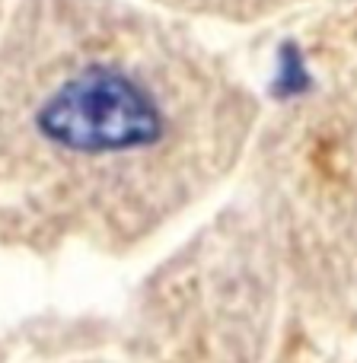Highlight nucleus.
<instances>
[{"label": "nucleus", "mask_w": 357, "mask_h": 363, "mask_svg": "<svg viewBox=\"0 0 357 363\" xmlns=\"http://www.w3.org/2000/svg\"><path fill=\"white\" fill-rule=\"evenodd\" d=\"M38 134L80 157H109L153 147L163 138L160 102L128 74L106 64L77 70L35 115Z\"/></svg>", "instance_id": "nucleus-1"}]
</instances>
